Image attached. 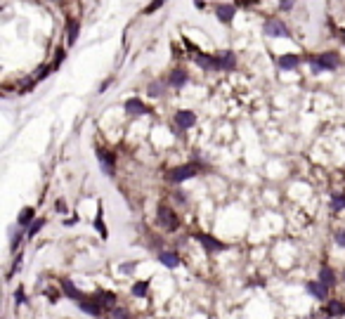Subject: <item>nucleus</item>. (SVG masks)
I'll return each mask as SVG.
<instances>
[{"mask_svg":"<svg viewBox=\"0 0 345 319\" xmlns=\"http://www.w3.org/2000/svg\"><path fill=\"white\" fill-rule=\"evenodd\" d=\"M159 263L164 267H168V269H175V267H180L182 260L175 251H161V253H159Z\"/></svg>","mask_w":345,"mask_h":319,"instance_id":"obj_13","label":"nucleus"},{"mask_svg":"<svg viewBox=\"0 0 345 319\" xmlns=\"http://www.w3.org/2000/svg\"><path fill=\"white\" fill-rule=\"evenodd\" d=\"M33 218H36V211H33L31 206H29V208H24V211L19 213L17 225H19V227H26V230H29V227L33 225Z\"/></svg>","mask_w":345,"mask_h":319,"instance_id":"obj_21","label":"nucleus"},{"mask_svg":"<svg viewBox=\"0 0 345 319\" xmlns=\"http://www.w3.org/2000/svg\"><path fill=\"white\" fill-rule=\"evenodd\" d=\"M324 312H327L329 317H343L345 315V302L338 301V298H329Z\"/></svg>","mask_w":345,"mask_h":319,"instance_id":"obj_16","label":"nucleus"},{"mask_svg":"<svg viewBox=\"0 0 345 319\" xmlns=\"http://www.w3.org/2000/svg\"><path fill=\"white\" fill-rule=\"evenodd\" d=\"M197 173H199V168H197L194 163H184V166H178V168H170V170H168V180H170L173 185H180L184 180L194 177Z\"/></svg>","mask_w":345,"mask_h":319,"instance_id":"obj_3","label":"nucleus"},{"mask_svg":"<svg viewBox=\"0 0 345 319\" xmlns=\"http://www.w3.org/2000/svg\"><path fill=\"white\" fill-rule=\"evenodd\" d=\"M78 307L85 312V315H90V317H102L107 310L102 307V302H99V298H97V293H88L83 301L78 302Z\"/></svg>","mask_w":345,"mask_h":319,"instance_id":"obj_4","label":"nucleus"},{"mask_svg":"<svg viewBox=\"0 0 345 319\" xmlns=\"http://www.w3.org/2000/svg\"><path fill=\"white\" fill-rule=\"evenodd\" d=\"M305 291H308L314 301H324L327 302L329 298H331V288H329L324 282H319V279H312V282L305 284Z\"/></svg>","mask_w":345,"mask_h":319,"instance_id":"obj_6","label":"nucleus"},{"mask_svg":"<svg viewBox=\"0 0 345 319\" xmlns=\"http://www.w3.org/2000/svg\"><path fill=\"white\" fill-rule=\"evenodd\" d=\"M109 83H111V78H107V81H104V83H102V88H99V92H104V90L109 88Z\"/></svg>","mask_w":345,"mask_h":319,"instance_id":"obj_38","label":"nucleus"},{"mask_svg":"<svg viewBox=\"0 0 345 319\" xmlns=\"http://www.w3.org/2000/svg\"><path fill=\"white\" fill-rule=\"evenodd\" d=\"M187 81H189V73L182 69L170 71V76H168V85H170V88H182Z\"/></svg>","mask_w":345,"mask_h":319,"instance_id":"obj_17","label":"nucleus"},{"mask_svg":"<svg viewBox=\"0 0 345 319\" xmlns=\"http://www.w3.org/2000/svg\"><path fill=\"white\" fill-rule=\"evenodd\" d=\"M310 64H312V71L319 73V71H333L341 67V54L338 52H322L317 57H310Z\"/></svg>","mask_w":345,"mask_h":319,"instance_id":"obj_2","label":"nucleus"},{"mask_svg":"<svg viewBox=\"0 0 345 319\" xmlns=\"http://www.w3.org/2000/svg\"><path fill=\"white\" fill-rule=\"evenodd\" d=\"M76 38H78V21H71V24H69V35H66L69 45H73V43H76Z\"/></svg>","mask_w":345,"mask_h":319,"instance_id":"obj_28","label":"nucleus"},{"mask_svg":"<svg viewBox=\"0 0 345 319\" xmlns=\"http://www.w3.org/2000/svg\"><path fill=\"white\" fill-rule=\"evenodd\" d=\"M59 286H62V293H64L69 301L81 302L85 296H88V293H83V291H81V288H78V286H76L71 279H59Z\"/></svg>","mask_w":345,"mask_h":319,"instance_id":"obj_10","label":"nucleus"},{"mask_svg":"<svg viewBox=\"0 0 345 319\" xmlns=\"http://www.w3.org/2000/svg\"><path fill=\"white\" fill-rule=\"evenodd\" d=\"M331 208H333V211H343L345 208V194H333L331 196Z\"/></svg>","mask_w":345,"mask_h":319,"instance_id":"obj_25","label":"nucleus"},{"mask_svg":"<svg viewBox=\"0 0 345 319\" xmlns=\"http://www.w3.org/2000/svg\"><path fill=\"white\" fill-rule=\"evenodd\" d=\"M265 35H270V38H289L291 31L284 21L270 19V21H265Z\"/></svg>","mask_w":345,"mask_h":319,"instance_id":"obj_7","label":"nucleus"},{"mask_svg":"<svg viewBox=\"0 0 345 319\" xmlns=\"http://www.w3.org/2000/svg\"><path fill=\"white\" fill-rule=\"evenodd\" d=\"M156 225L165 232H175L180 227V218H178V213L173 211L168 203H161L156 208Z\"/></svg>","mask_w":345,"mask_h":319,"instance_id":"obj_1","label":"nucleus"},{"mask_svg":"<svg viewBox=\"0 0 345 319\" xmlns=\"http://www.w3.org/2000/svg\"><path fill=\"white\" fill-rule=\"evenodd\" d=\"M173 121H175V125H178L180 130H189L192 125L197 123V114L189 111V109H180V111H175Z\"/></svg>","mask_w":345,"mask_h":319,"instance_id":"obj_11","label":"nucleus"},{"mask_svg":"<svg viewBox=\"0 0 345 319\" xmlns=\"http://www.w3.org/2000/svg\"><path fill=\"white\" fill-rule=\"evenodd\" d=\"M215 15H218V19L222 24H232V19H234V15H236V7L234 5H218V7H215Z\"/></svg>","mask_w":345,"mask_h":319,"instance_id":"obj_18","label":"nucleus"},{"mask_svg":"<svg viewBox=\"0 0 345 319\" xmlns=\"http://www.w3.org/2000/svg\"><path fill=\"white\" fill-rule=\"evenodd\" d=\"M164 2H165V0H154L151 5H147V7H145V15H151V12H156V10H159Z\"/></svg>","mask_w":345,"mask_h":319,"instance_id":"obj_31","label":"nucleus"},{"mask_svg":"<svg viewBox=\"0 0 345 319\" xmlns=\"http://www.w3.org/2000/svg\"><path fill=\"white\" fill-rule=\"evenodd\" d=\"M255 2H258V0H239V5H244V7H246V5H255Z\"/></svg>","mask_w":345,"mask_h":319,"instance_id":"obj_37","label":"nucleus"},{"mask_svg":"<svg viewBox=\"0 0 345 319\" xmlns=\"http://www.w3.org/2000/svg\"><path fill=\"white\" fill-rule=\"evenodd\" d=\"M218 64L220 71H234L236 69V54L232 50H225V52H218Z\"/></svg>","mask_w":345,"mask_h":319,"instance_id":"obj_12","label":"nucleus"},{"mask_svg":"<svg viewBox=\"0 0 345 319\" xmlns=\"http://www.w3.org/2000/svg\"><path fill=\"white\" fill-rule=\"evenodd\" d=\"M52 2H59V0H52Z\"/></svg>","mask_w":345,"mask_h":319,"instance_id":"obj_41","label":"nucleus"},{"mask_svg":"<svg viewBox=\"0 0 345 319\" xmlns=\"http://www.w3.org/2000/svg\"><path fill=\"white\" fill-rule=\"evenodd\" d=\"M319 282H324L329 288H333L336 284H338V274H336V269L331 265H322L319 267Z\"/></svg>","mask_w":345,"mask_h":319,"instance_id":"obj_14","label":"nucleus"},{"mask_svg":"<svg viewBox=\"0 0 345 319\" xmlns=\"http://www.w3.org/2000/svg\"><path fill=\"white\" fill-rule=\"evenodd\" d=\"M293 2H296V0H279V7H281V10H291Z\"/></svg>","mask_w":345,"mask_h":319,"instance_id":"obj_34","label":"nucleus"},{"mask_svg":"<svg viewBox=\"0 0 345 319\" xmlns=\"http://www.w3.org/2000/svg\"><path fill=\"white\" fill-rule=\"evenodd\" d=\"M15 302H17V305H24V302H26V293H24V288H21V286L15 291Z\"/></svg>","mask_w":345,"mask_h":319,"instance_id":"obj_33","label":"nucleus"},{"mask_svg":"<svg viewBox=\"0 0 345 319\" xmlns=\"http://www.w3.org/2000/svg\"><path fill=\"white\" fill-rule=\"evenodd\" d=\"M95 227H97V232H99L102 239L109 236V232H107V227H104V220H102V208H99V215H97V220H95Z\"/></svg>","mask_w":345,"mask_h":319,"instance_id":"obj_26","label":"nucleus"},{"mask_svg":"<svg viewBox=\"0 0 345 319\" xmlns=\"http://www.w3.org/2000/svg\"><path fill=\"white\" fill-rule=\"evenodd\" d=\"M55 208H57V211H59V213H64V211H66V203H64V201L59 199V201H57V203H55Z\"/></svg>","mask_w":345,"mask_h":319,"instance_id":"obj_36","label":"nucleus"},{"mask_svg":"<svg viewBox=\"0 0 345 319\" xmlns=\"http://www.w3.org/2000/svg\"><path fill=\"white\" fill-rule=\"evenodd\" d=\"M21 230H24V227H15V230H12V244H10V248H12V251H17V244H21V239H24V234H21Z\"/></svg>","mask_w":345,"mask_h":319,"instance_id":"obj_27","label":"nucleus"},{"mask_svg":"<svg viewBox=\"0 0 345 319\" xmlns=\"http://www.w3.org/2000/svg\"><path fill=\"white\" fill-rule=\"evenodd\" d=\"M78 220H81V218L73 215V218H69V220H64V225H66V227H73V225H78Z\"/></svg>","mask_w":345,"mask_h":319,"instance_id":"obj_35","label":"nucleus"},{"mask_svg":"<svg viewBox=\"0 0 345 319\" xmlns=\"http://www.w3.org/2000/svg\"><path fill=\"white\" fill-rule=\"evenodd\" d=\"M43 227H45V218H38V220H33V225L26 230V236H29V239H33V236H36V234L43 230Z\"/></svg>","mask_w":345,"mask_h":319,"instance_id":"obj_24","label":"nucleus"},{"mask_svg":"<svg viewBox=\"0 0 345 319\" xmlns=\"http://www.w3.org/2000/svg\"><path fill=\"white\" fill-rule=\"evenodd\" d=\"M97 159H99L102 170H104L107 175H114V170H116V154H114V151H107V149H102V147H97Z\"/></svg>","mask_w":345,"mask_h":319,"instance_id":"obj_8","label":"nucleus"},{"mask_svg":"<svg viewBox=\"0 0 345 319\" xmlns=\"http://www.w3.org/2000/svg\"><path fill=\"white\" fill-rule=\"evenodd\" d=\"M123 109H126L128 116H145V114H151V109H149L140 97H130V100H126Z\"/></svg>","mask_w":345,"mask_h":319,"instance_id":"obj_9","label":"nucleus"},{"mask_svg":"<svg viewBox=\"0 0 345 319\" xmlns=\"http://www.w3.org/2000/svg\"><path fill=\"white\" fill-rule=\"evenodd\" d=\"M341 40H343V43H345V31H343V34H341Z\"/></svg>","mask_w":345,"mask_h":319,"instance_id":"obj_39","label":"nucleus"},{"mask_svg":"<svg viewBox=\"0 0 345 319\" xmlns=\"http://www.w3.org/2000/svg\"><path fill=\"white\" fill-rule=\"evenodd\" d=\"M343 282H345V269H343Z\"/></svg>","mask_w":345,"mask_h":319,"instance_id":"obj_40","label":"nucleus"},{"mask_svg":"<svg viewBox=\"0 0 345 319\" xmlns=\"http://www.w3.org/2000/svg\"><path fill=\"white\" fill-rule=\"evenodd\" d=\"M149 97H161L165 90V83H161V81H154V83H149Z\"/></svg>","mask_w":345,"mask_h":319,"instance_id":"obj_23","label":"nucleus"},{"mask_svg":"<svg viewBox=\"0 0 345 319\" xmlns=\"http://www.w3.org/2000/svg\"><path fill=\"white\" fill-rule=\"evenodd\" d=\"M118 269H121L123 274H132V272L137 269V263H123V265L118 267Z\"/></svg>","mask_w":345,"mask_h":319,"instance_id":"obj_32","label":"nucleus"},{"mask_svg":"<svg viewBox=\"0 0 345 319\" xmlns=\"http://www.w3.org/2000/svg\"><path fill=\"white\" fill-rule=\"evenodd\" d=\"M194 239H197L201 246H203V251H208V253H222V251H227V244H222L220 239L211 236V234L197 232V234H194Z\"/></svg>","mask_w":345,"mask_h":319,"instance_id":"obj_5","label":"nucleus"},{"mask_svg":"<svg viewBox=\"0 0 345 319\" xmlns=\"http://www.w3.org/2000/svg\"><path fill=\"white\" fill-rule=\"evenodd\" d=\"M298 64H300V57H298V54H281V57H279V67L284 71L298 69Z\"/></svg>","mask_w":345,"mask_h":319,"instance_id":"obj_20","label":"nucleus"},{"mask_svg":"<svg viewBox=\"0 0 345 319\" xmlns=\"http://www.w3.org/2000/svg\"><path fill=\"white\" fill-rule=\"evenodd\" d=\"M97 298H99L102 307H104L107 312H111L114 307H118V305H116L118 298H116V293H111V291H97Z\"/></svg>","mask_w":345,"mask_h":319,"instance_id":"obj_19","label":"nucleus"},{"mask_svg":"<svg viewBox=\"0 0 345 319\" xmlns=\"http://www.w3.org/2000/svg\"><path fill=\"white\" fill-rule=\"evenodd\" d=\"M333 239H336V244L341 248H345V227H341V230H336V234H333Z\"/></svg>","mask_w":345,"mask_h":319,"instance_id":"obj_30","label":"nucleus"},{"mask_svg":"<svg viewBox=\"0 0 345 319\" xmlns=\"http://www.w3.org/2000/svg\"><path fill=\"white\" fill-rule=\"evenodd\" d=\"M130 293L135 296V298H145L147 293H149V279H140V282L132 284V288H130Z\"/></svg>","mask_w":345,"mask_h":319,"instance_id":"obj_22","label":"nucleus"},{"mask_svg":"<svg viewBox=\"0 0 345 319\" xmlns=\"http://www.w3.org/2000/svg\"><path fill=\"white\" fill-rule=\"evenodd\" d=\"M109 317L111 319H130V315H128L126 307H114V310L109 312Z\"/></svg>","mask_w":345,"mask_h":319,"instance_id":"obj_29","label":"nucleus"},{"mask_svg":"<svg viewBox=\"0 0 345 319\" xmlns=\"http://www.w3.org/2000/svg\"><path fill=\"white\" fill-rule=\"evenodd\" d=\"M197 64L201 69L206 71H220V64H218V57L215 54H197Z\"/></svg>","mask_w":345,"mask_h":319,"instance_id":"obj_15","label":"nucleus"}]
</instances>
